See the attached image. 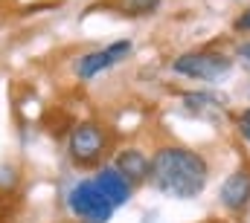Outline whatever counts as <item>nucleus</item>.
<instances>
[{
	"label": "nucleus",
	"mask_w": 250,
	"mask_h": 223,
	"mask_svg": "<svg viewBox=\"0 0 250 223\" xmlns=\"http://www.w3.org/2000/svg\"><path fill=\"white\" fill-rule=\"evenodd\" d=\"M151 183L178 200H192L204 191L209 180V166L198 151L189 148H160L151 157Z\"/></svg>",
	"instance_id": "f257e3e1"
},
{
	"label": "nucleus",
	"mask_w": 250,
	"mask_h": 223,
	"mask_svg": "<svg viewBox=\"0 0 250 223\" xmlns=\"http://www.w3.org/2000/svg\"><path fill=\"white\" fill-rule=\"evenodd\" d=\"M67 203H70V212H73L76 218H82V221H87V223H108L111 215H114V206H111L108 197L96 188L93 180H84V183L73 186Z\"/></svg>",
	"instance_id": "f03ea898"
},
{
	"label": "nucleus",
	"mask_w": 250,
	"mask_h": 223,
	"mask_svg": "<svg viewBox=\"0 0 250 223\" xmlns=\"http://www.w3.org/2000/svg\"><path fill=\"white\" fill-rule=\"evenodd\" d=\"M175 73L187 75V78H201V81H221L233 61L227 56H218V53H187V56L175 58Z\"/></svg>",
	"instance_id": "7ed1b4c3"
},
{
	"label": "nucleus",
	"mask_w": 250,
	"mask_h": 223,
	"mask_svg": "<svg viewBox=\"0 0 250 223\" xmlns=\"http://www.w3.org/2000/svg\"><path fill=\"white\" fill-rule=\"evenodd\" d=\"M105 142L108 139H105V130L99 125H93V122L79 125L73 130V136H70V157H73V163H79V166L96 163L99 154L105 151Z\"/></svg>",
	"instance_id": "20e7f679"
},
{
	"label": "nucleus",
	"mask_w": 250,
	"mask_h": 223,
	"mask_svg": "<svg viewBox=\"0 0 250 223\" xmlns=\"http://www.w3.org/2000/svg\"><path fill=\"white\" fill-rule=\"evenodd\" d=\"M128 53H131V41H117V44H111V47H105V50H99V53L82 56L79 64H76V73H79V78H93V75H99L102 70L114 67L117 61H123Z\"/></svg>",
	"instance_id": "39448f33"
},
{
	"label": "nucleus",
	"mask_w": 250,
	"mask_h": 223,
	"mask_svg": "<svg viewBox=\"0 0 250 223\" xmlns=\"http://www.w3.org/2000/svg\"><path fill=\"white\" fill-rule=\"evenodd\" d=\"M221 203L230 212H242L250 203V171H233L221 183Z\"/></svg>",
	"instance_id": "423d86ee"
},
{
	"label": "nucleus",
	"mask_w": 250,
	"mask_h": 223,
	"mask_svg": "<svg viewBox=\"0 0 250 223\" xmlns=\"http://www.w3.org/2000/svg\"><path fill=\"white\" fill-rule=\"evenodd\" d=\"M93 183H96V188L108 197L111 206H123L125 200L131 197V186L125 183V177L117 174V168H102Z\"/></svg>",
	"instance_id": "0eeeda50"
},
{
	"label": "nucleus",
	"mask_w": 250,
	"mask_h": 223,
	"mask_svg": "<svg viewBox=\"0 0 250 223\" xmlns=\"http://www.w3.org/2000/svg\"><path fill=\"white\" fill-rule=\"evenodd\" d=\"M114 168H117V174H120V177H125V183L131 186V183H143V180L148 177L151 163L146 160V154H140V151L128 148V151H123V154L117 157Z\"/></svg>",
	"instance_id": "6e6552de"
},
{
	"label": "nucleus",
	"mask_w": 250,
	"mask_h": 223,
	"mask_svg": "<svg viewBox=\"0 0 250 223\" xmlns=\"http://www.w3.org/2000/svg\"><path fill=\"white\" fill-rule=\"evenodd\" d=\"M160 6V0H123L125 12H134V15H148Z\"/></svg>",
	"instance_id": "1a4fd4ad"
},
{
	"label": "nucleus",
	"mask_w": 250,
	"mask_h": 223,
	"mask_svg": "<svg viewBox=\"0 0 250 223\" xmlns=\"http://www.w3.org/2000/svg\"><path fill=\"white\" fill-rule=\"evenodd\" d=\"M239 32H250V9H245L239 18H236V23H233Z\"/></svg>",
	"instance_id": "9d476101"
},
{
	"label": "nucleus",
	"mask_w": 250,
	"mask_h": 223,
	"mask_svg": "<svg viewBox=\"0 0 250 223\" xmlns=\"http://www.w3.org/2000/svg\"><path fill=\"white\" fill-rule=\"evenodd\" d=\"M239 128H242V133H245V136L250 139V108L242 113V119H239Z\"/></svg>",
	"instance_id": "9b49d317"
},
{
	"label": "nucleus",
	"mask_w": 250,
	"mask_h": 223,
	"mask_svg": "<svg viewBox=\"0 0 250 223\" xmlns=\"http://www.w3.org/2000/svg\"><path fill=\"white\" fill-rule=\"evenodd\" d=\"M239 56L245 58V61H250V44H242V47H239Z\"/></svg>",
	"instance_id": "f8f14e48"
}]
</instances>
